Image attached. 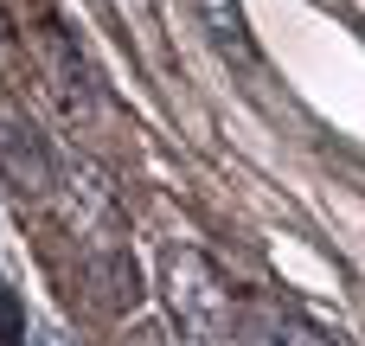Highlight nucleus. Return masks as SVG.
Wrapping results in <instances>:
<instances>
[{"mask_svg": "<svg viewBox=\"0 0 365 346\" xmlns=\"http://www.w3.org/2000/svg\"><path fill=\"white\" fill-rule=\"evenodd\" d=\"M0 180L19 193V199H45L58 186V161L45 148V135L19 116V109H0Z\"/></svg>", "mask_w": 365, "mask_h": 346, "instance_id": "1", "label": "nucleus"}, {"mask_svg": "<svg viewBox=\"0 0 365 346\" xmlns=\"http://www.w3.org/2000/svg\"><path fill=\"white\" fill-rule=\"evenodd\" d=\"M244 334H250V346H346L340 334H327L321 321H308V315H282V308L244 315Z\"/></svg>", "mask_w": 365, "mask_h": 346, "instance_id": "3", "label": "nucleus"}, {"mask_svg": "<svg viewBox=\"0 0 365 346\" xmlns=\"http://www.w3.org/2000/svg\"><path fill=\"white\" fill-rule=\"evenodd\" d=\"M122 346H167V327H160V321H141V327H135Z\"/></svg>", "mask_w": 365, "mask_h": 346, "instance_id": "7", "label": "nucleus"}, {"mask_svg": "<svg viewBox=\"0 0 365 346\" xmlns=\"http://www.w3.org/2000/svg\"><path fill=\"white\" fill-rule=\"evenodd\" d=\"M167 283H173V302L186 308V321H192L199 334H212V327L231 315L225 283H218V270H212L199 250H167Z\"/></svg>", "mask_w": 365, "mask_h": 346, "instance_id": "2", "label": "nucleus"}, {"mask_svg": "<svg viewBox=\"0 0 365 346\" xmlns=\"http://www.w3.org/2000/svg\"><path fill=\"white\" fill-rule=\"evenodd\" d=\"M199 346H205V340H199Z\"/></svg>", "mask_w": 365, "mask_h": 346, "instance_id": "8", "label": "nucleus"}, {"mask_svg": "<svg viewBox=\"0 0 365 346\" xmlns=\"http://www.w3.org/2000/svg\"><path fill=\"white\" fill-rule=\"evenodd\" d=\"M38 45H45V64H51V90L64 96V109H90V71H83V58H77V45L64 39V26L58 19H45V32H38Z\"/></svg>", "mask_w": 365, "mask_h": 346, "instance_id": "4", "label": "nucleus"}, {"mask_svg": "<svg viewBox=\"0 0 365 346\" xmlns=\"http://www.w3.org/2000/svg\"><path fill=\"white\" fill-rule=\"evenodd\" d=\"M19 334H26V315H19V302L0 289V346H19Z\"/></svg>", "mask_w": 365, "mask_h": 346, "instance_id": "6", "label": "nucleus"}, {"mask_svg": "<svg viewBox=\"0 0 365 346\" xmlns=\"http://www.w3.org/2000/svg\"><path fill=\"white\" fill-rule=\"evenodd\" d=\"M205 19H212L218 45H231L237 58H250V45H244V19H237V6H231V0H205Z\"/></svg>", "mask_w": 365, "mask_h": 346, "instance_id": "5", "label": "nucleus"}]
</instances>
